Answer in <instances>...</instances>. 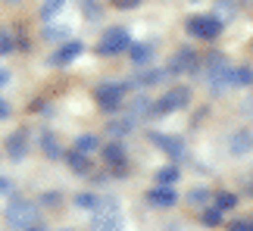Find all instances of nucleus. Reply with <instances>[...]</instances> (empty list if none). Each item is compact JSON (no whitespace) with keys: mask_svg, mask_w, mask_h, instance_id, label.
<instances>
[{"mask_svg":"<svg viewBox=\"0 0 253 231\" xmlns=\"http://www.w3.org/2000/svg\"><path fill=\"white\" fill-rule=\"evenodd\" d=\"M63 231H72V228H63Z\"/></svg>","mask_w":253,"mask_h":231,"instance_id":"58836bf2","label":"nucleus"},{"mask_svg":"<svg viewBox=\"0 0 253 231\" xmlns=\"http://www.w3.org/2000/svg\"><path fill=\"white\" fill-rule=\"evenodd\" d=\"M41 150H44L47 159H63V156H66L63 147H60V141H56V134H50V131L41 134Z\"/></svg>","mask_w":253,"mask_h":231,"instance_id":"2eb2a0df","label":"nucleus"},{"mask_svg":"<svg viewBox=\"0 0 253 231\" xmlns=\"http://www.w3.org/2000/svg\"><path fill=\"white\" fill-rule=\"evenodd\" d=\"M128 47H131L128 28H106L100 35V41H97V53L100 56H116V53L128 50Z\"/></svg>","mask_w":253,"mask_h":231,"instance_id":"39448f33","label":"nucleus"},{"mask_svg":"<svg viewBox=\"0 0 253 231\" xmlns=\"http://www.w3.org/2000/svg\"><path fill=\"white\" fill-rule=\"evenodd\" d=\"M6 81H9V72H6V69H0V88H3Z\"/></svg>","mask_w":253,"mask_h":231,"instance_id":"72a5a7b5","label":"nucleus"},{"mask_svg":"<svg viewBox=\"0 0 253 231\" xmlns=\"http://www.w3.org/2000/svg\"><path fill=\"white\" fill-rule=\"evenodd\" d=\"M3 150H6V156L13 159V162L25 159V156H28V131H22V128L13 131V134L6 138V147H3Z\"/></svg>","mask_w":253,"mask_h":231,"instance_id":"1a4fd4ad","label":"nucleus"},{"mask_svg":"<svg viewBox=\"0 0 253 231\" xmlns=\"http://www.w3.org/2000/svg\"><path fill=\"white\" fill-rule=\"evenodd\" d=\"M82 50H84V44H82V41H66V44H63L47 63H50V66H69V63H75V60L82 56Z\"/></svg>","mask_w":253,"mask_h":231,"instance_id":"9b49d317","label":"nucleus"},{"mask_svg":"<svg viewBox=\"0 0 253 231\" xmlns=\"http://www.w3.org/2000/svg\"><path fill=\"white\" fill-rule=\"evenodd\" d=\"M150 138H153L157 147L166 150V156H172V159H181L184 156V141L181 138H175V134H157V131H153Z\"/></svg>","mask_w":253,"mask_h":231,"instance_id":"f8f14e48","label":"nucleus"},{"mask_svg":"<svg viewBox=\"0 0 253 231\" xmlns=\"http://www.w3.org/2000/svg\"><path fill=\"white\" fill-rule=\"evenodd\" d=\"M66 6V0H41V19H53Z\"/></svg>","mask_w":253,"mask_h":231,"instance_id":"393cba45","label":"nucleus"},{"mask_svg":"<svg viewBox=\"0 0 253 231\" xmlns=\"http://www.w3.org/2000/svg\"><path fill=\"white\" fill-rule=\"evenodd\" d=\"M194 69H197V53H194L191 47H181V50L169 60V66H166L169 75H181V72H194Z\"/></svg>","mask_w":253,"mask_h":231,"instance_id":"6e6552de","label":"nucleus"},{"mask_svg":"<svg viewBox=\"0 0 253 231\" xmlns=\"http://www.w3.org/2000/svg\"><path fill=\"white\" fill-rule=\"evenodd\" d=\"M191 103V91L188 88H169L163 97L150 107V116H169V113H178Z\"/></svg>","mask_w":253,"mask_h":231,"instance_id":"423d86ee","label":"nucleus"},{"mask_svg":"<svg viewBox=\"0 0 253 231\" xmlns=\"http://www.w3.org/2000/svg\"><path fill=\"white\" fill-rule=\"evenodd\" d=\"M131 63L134 66H147L153 60V44H131Z\"/></svg>","mask_w":253,"mask_h":231,"instance_id":"6ab92c4d","label":"nucleus"},{"mask_svg":"<svg viewBox=\"0 0 253 231\" xmlns=\"http://www.w3.org/2000/svg\"><path fill=\"white\" fill-rule=\"evenodd\" d=\"M3 216H6V225H13L19 231H25V228H32L35 225V219H38V206L32 203V200H25V197H16V200H9V206L3 209Z\"/></svg>","mask_w":253,"mask_h":231,"instance_id":"f03ea898","label":"nucleus"},{"mask_svg":"<svg viewBox=\"0 0 253 231\" xmlns=\"http://www.w3.org/2000/svg\"><path fill=\"white\" fill-rule=\"evenodd\" d=\"M228 147H231V156H244V153H250V147H253V131H247V128L235 131Z\"/></svg>","mask_w":253,"mask_h":231,"instance_id":"ddd939ff","label":"nucleus"},{"mask_svg":"<svg viewBox=\"0 0 253 231\" xmlns=\"http://www.w3.org/2000/svg\"><path fill=\"white\" fill-rule=\"evenodd\" d=\"M100 200H103V197H97L94 191H82V194H75V200H72V203L79 206V209H84V213H97Z\"/></svg>","mask_w":253,"mask_h":231,"instance_id":"f3484780","label":"nucleus"},{"mask_svg":"<svg viewBox=\"0 0 253 231\" xmlns=\"http://www.w3.org/2000/svg\"><path fill=\"white\" fill-rule=\"evenodd\" d=\"M134 122H138V116H131V113H125V116H122V119H119V122H110V128H106V131H110V134H113V138H122V134H128V131L134 128Z\"/></svg>","mask_w":253,"mask_h":231,"instance_id":"a211bd4d","label":"nucleus"},{"mask_svg":"<svg viewBox=\"0 0 253 231\" xmlns=\"http://www.w3.org/2000/svg\"><path fill=\"white\" fill-rule=\"evenodd\" d=\"M203 225L207 228H219L222 225V209H216V206H203Z\"/></svg>","mask_w":253,"mask_h":231,"instance_id":"b1692460","label":"nucleus"},{"mask_svg":"<svg viewBox=\"0 0 253 231\" xmlns=\"http://www.w3.org/2000/svg\"><path fill=\"white\" fill-rule=\"evenodd\" d=\"M212 206L222 209V213H228V209L238 206V197L231 194V191H219V194H212Z\"/></svg>","mask_w":253,"mask_h":231,"instance_id":"412c9836","label":"nucleus"},{"mask_svg":"<svg viewBox=\"0 0 253 231\" xmlns=\"http://www.w3.org/2000/svg\"><path fill=\"white\" fill-rule=\"evenodd\" d=\"M178 178H181V172H178V166H175V162H169V166H163V169L157 172V185H163V188H172Z\"/></svg>","mask_w":253,"mask_h":231,"instance_id":"aec40b11","label":"nucleus"},{"mask_svg":"<svg viewBox=\"0 0 253 231\" xmlns=\"http://www.w3.org/2000/svg\"><path fill=\"white\" fill-rule=\"evenodd\" d=\"M66 32L69 28H44V38L47 41H56V38H66Z\"/></svg>","mask_w":253,"mask_h":231,"instance_id":"c756f323","label":"nucleus"},{"mask_svg":"<svg viewBox=\"0 0 253 231\" xmlns=\"http://www.w3.org/2000/svg\"><path fill=\"white\" fill-rule=\"evenodd\" d=\"M94 100H97V107H100L103 113H119V110H125V107H122V100H125V84H119V81H103V84H97V88H94Z\"/></svg>","mask_w":253,"mask_h":231,"instance_id":"7ed1b4c3","label":"nucleus"},{"mask_svg":"<svg viewBox=\"0 0 253 231\" xmlns=\"http://www.w3.org/2000/svg\"><path fill=\"white\" fill-rule=\"evenodd\" d=\"M103 159H106V166H110L113 172H119V175L128 172V153H125V147L119 141H113V144L103 147Z\"/></svg>","mask_w":253,"mask_h":231,"instance_id":"0eeeda50","label":"nucleus"},{"mask_svg":"<svg viewBox=\"0 0 253 231\" xmlns=\"http://www.w3.org/2000/svg\"><path fill=\"white\" fill-rule=\"evenodd\" d=\"M203 75L212 94H222L225 88H235V66H231L222 53H210L203 63Z\"/></svg>","mask_w":253,"mask_h":231,"instance_id":"f257e3e1","label":"nucleus"},{"mask_svg":"<svg viewBox=\"0 0 253 231\" xmlns=\"http://www.w3.org/2000/svg\"><path fill=\"white\" fill-rule=\"evenodd\" d=\"M66 166H69L72 172H79V175H87V172H91V156H87V153H82V150H69V153H66Z\"/></svg>","mask_w":253,"mask_h":231,"instance_id":"4468645a","label":"nucleus"},{"mask_svg":"<svg viewBox=\"0 0 253 231\" xmlns=\"http://www.w3.org/2000/svg\"><path fill=\"white\" fill-rule=\"evenodd\" d=\"M100 147V141H97V134H79V138H75V150H82V153H87V156H91V153Z\"/></svg>","mask_w":253,"mask_h":231,"instance_id":"5701e85b","label":"nucleus"},{"mask_svg":"<svg viewBox=\"0 0 253 231\" xmlns=\"http://www.w3.org/2000/svg\"><path fill=\"white\" fill-rule=\"evenodd\" d=\"M13 50H16V38H13V32L0 28V56H6V53H13Z\"/></svg>","mask_w":253,"mask_h":231,"instance_id":"bb28decb","label":"nucleus"},{"mask_svg":"<svg viewBox=\"0 0 253 231\" xmlns=\"http://www.w3.org/2000/svg\"><path fill=\"white\" fill-rule=\"evenodd\" d=\"M247 191H250V194H253V178H250V188H247Z\"/></svg>","mask_w":253,"mask_h":231,"instance_id":"4c0bfd02","label":"nucleus"},{"mask_svg":"<svg viewBox=\"0 0 253 231\" xmlns=\"http://www.w3.org/2000/svg\"><path fill=\"white\" fill-rule=\"evenodd\" d=\"M9 191H13V181H9V178H3V175H0V194H9Z\"/></svg>","mask_w":253,"mask_h":231,"instance_id":"473e14b6","label":"nucleus"},{"mask_svg":"<svg viewBox=\"0 0 253 231\" xmlns=\"http://www.w3.org/2000/svg\"><path fill=\"white\" fill-rule=\"evenodd\" d=\"M238 13V6H235V0H216V19H222V22H228V19H235Z\"/></svg>","mask_w":253,"mask_h":231,"instance_id":"4be33fe9","label":"nucleus"},{"mask_svg":"<svg viewBox=\"0 0 253 231\" xmlns=\"http://www.w3.org/2000/svg\"><path fill=\"white\" fill-rule=\"evenodd\" d=\"M110 231H125V228H122V225H116V228H110Z\"/></svg>","mask_w":253,"mask_h":231,"instance_id":"e433bc0d","label":"nucleus"},{"mask_svg":"<svg viewBox=\"0 0 253 231\" xmlns=\"http://www.w3.org/2000/svg\"><path fill=\"white\" fill-rule=\"evenodd\" d=\"M228 231H253V219H235L228 225Z\"/></svg>","mask_w":253,"mask_h":231,"instance_id":"c85d7f7f","label":"nucleus"},{"mask_svg":"<svg viewBox=\"0 0 253 231\" xmlns=\"http://www.w3.org/2000/svg\"><path fill=\"white\" fill-rule=\"evenodd\" d=\"M84 16H87V19H97V16H100V9H97V0H84Z\"/></svg>","mask_w":253,"mask_h":231,"instance_id":"7c9ffc66","label":"nucleus"},{"mask_svg":"<svg viewBox=\"0 0 253 231\" xmlns=\"http://www.w3.org/2000/svg\"><path fill=\"white\" fill-rule=\"evenodd\" d=\"M250 84H253V69H250V66L235 69V88H250Z\"/></svg>","mask_w":253,"mask_h":231,"instance_id":"a878e982","label":"nucleus"},{"mask_svg":"<svg viewBox=\"0 0 253 231\" xmlns=\"http://www.w3.org/2000/svg\"><path fill=\"white\" fill-rule=\"evenodd\" d=\"M188 200H191V203H197V206H207V203H212V194H210V191H203V188H197V191H191V194H188Z\"/></svg>","mask_w":253,"mask_h":231,"instance_id":"cd10ccee","label":"nucleus"},{"mask_svg":"<svg viewBox=\"0 0 253 231\" xmlns=\"http://www.w3.org/2000/svg\"><path fill=\"white\" fill-rule=\"evenodd\" d=\"M147 203H150L153 209H172L175 203H178V194H175L172 188L157 185V188H150V191H147Z\"/></svg>","mask_w":253,"mask_h":231,"instance_id":"9d476101","label":"nucleus"},{"mask_svg":"<svg viewBox=\"0 0 253 231\" xmlns=\"http://www.w3.org/2000/svg\"><path fill=\"white\" fill-rule=\"evenodd\" d=\"M6 116H9V107H6L3 100H0V119H6Z\"/></svg>","mask_w":253,"mask_h":231,"instance_id":"f704fd0d","label":"nucleus"},{"mask_svg":"<svg viewBox=\"0 0 253 231\" xmlns=\"http://www.w3.org/2000/svg\"><path fill=\"white\" fill-rule=\"evenodd\" d=\"M166 75H169L166 69H147V72H141L138 78L131 81V88H150V84H160Z\"/></svg>","mask_w":253,"mask_h":231,"instance_id":"dca6fc26","label":"nucleus"},{"mask_svg":"<svg viewBox=\"0 0 253 231\" xmlns=\"http://www.w3.org/2000/svg\"><path fill=\"white\" fill-rule=\"evenodd\" d=\"M25 231H44V228L41 225H32V228H25Z\"/></svg>","mask_w":253,"mask_h":231,"instance_id":"c9c22d12","label":"nucleus"},{"mask_svg":"<svg viewBox=\"0 0 253 231\" xmlns=\"http://www.w3.org/2000/svg\"><path fill=\"white\" fill-rule=\"evenodd\" d=\"M222 19H216V16H203V13H197V16H191L188 22H184V28H188V35H194V38H200V41H216V38L222 35Z\"/></svg>","mask_w":253,"mask_h":231,"instance_id":"20e7f679","label":"nucleus"},{"mask_svg":"<svg viewBox=\"0 0 253 231\" xmlns=\"http://www.w3.org/2000/svg\"><path fill=\"white\" fill-rule=\"evenodd\" d=\"M113 6H119V9H134V6H141V0H113Z\"/></svg>","mask_w":253,"mask_h":231,"instance_id":"2f4dec72","label":"nucleus"}]
</instances>
